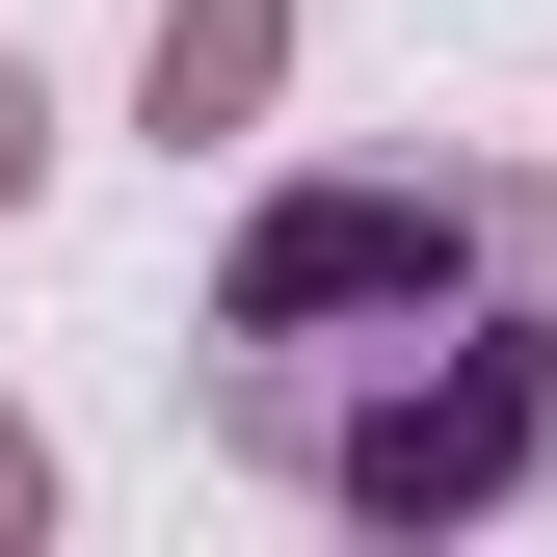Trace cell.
Masks as SVG:
<instances>
[{"label":"cell","mask_w":557,"mask_h":557,"mask_svg":"<svg viewBox=\"0 0 557 557\" xmlns=\"http://www.w3.org/2000/svg\"><path fill=\"white\" fill-rule=\"evenodd\" d=\"M213 451L319 531H478L557 478V186L505 160H319L265 186L186 345Z\"/></svg>","instance_id":"1"},{"label":"cell","mask_w":557,"mask_h":557,"mask_svg":"<svg viewBox=\"0 0 557 557\" xmlns=\"http://www.w3.org/2000/svg\"><path fill=\"white\" fill-rule=\"evenodd\" d=\"M265 81H293V0H160L133 27V133H186V160L265 133Z\"/></svg>","instance_id":"2"},{"label":"cell","mask_w":557,"mask_h":557,"mask_svg":"<svg viewBox=\"0 0 557 557\" xmlns=\"http://www.w3.org/2000/svg\"><path fill=\"white\" fill-rule=\"evenodd\" d=\"M27 186H53V81L0 53V213H27Z\"/></svg>","instance_id":"3"},{"label":"cell","mask_w":557,"mask_h":557,"mask_svg":"<svg viewBox=\"0 0 557 557\" xmlns=\"http://www.w3.org/2000/svg\"><path fill=\"white\" fill-rule=\"evenodd\" d=\"M53 531V425H0V557H27Z\"/></svg>","instance_id":"4"}]
</instances>
